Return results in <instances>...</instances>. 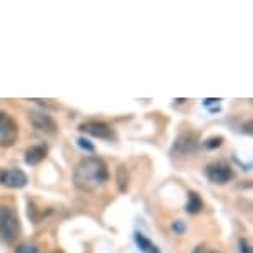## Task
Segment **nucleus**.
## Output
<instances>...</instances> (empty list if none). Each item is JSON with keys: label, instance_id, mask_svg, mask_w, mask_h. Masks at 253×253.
Segmentation results:
<instances>
[{"label": "nucleus", "instance_id": "1", "mask_svg": "<svg viewBox=\"0 0 253 253\" xmlns=\"http://www.w3.org/2000/svg\"><path fill=\"white\" fill-rule=\"evenodd\" d=\"M109 179L108 166L103 159L96 156H88L78 162L73 172V182L80 190H91L98 189Z\"/></svg>", "mask_w": 253, "mask_h": 253}, {"label": "nucleus", "instance_id": "2", "mask_svg": "<svg viewBox=\"0 0 253 253\" xmlns=\"http://www.w3.org/2000/svg\"><path fill=\"white\" fill-rule=\"evenodd\" d=\"M22 223L17 210L8 205H0V240L13 245L20 238Z\"/></svg>", "mask_w": 253, "mask_h": 253}, {"label": "nucleus", "instance_id": "3", "mask_svg": "<svg viewBox=\"0 0 253 253\" xmlns=\"http://www.w3.org/2000/svg\"><path fill=\"white\" fill-rule=\"evenodd\" d=\"M18 139V124L10 114L0 109V147H12Z\"/></svg>", "mask_w": 253, "mask_h": 253}, {"label": "nucleus", "instance_id": "4", "mask_svg": "<svg viewBox=\"0 0 253 253\" xmlns=\"http://www.w3.org/2000/svg\"><path fill=\"white\" fill-rule=\"evenodd\" d=\"M205 175L213 184H227L233 179V169L223 161L210 162L205 167Z\"/></svg>", "mask_w": 253, "mask_h": 253}, {"label": "nucleus", "instance_id": "5", "mask_svg": "<svg viewBox=\"0 0 253 253\" xmlns=\"http://www.w3.org/2000/svg\"><path fill=\"white\" fill-rule=\"evenodd\" d=\"M80 131L84 132V134H89V136L98 137V139H104V141L116 139L114 129L109 124L103 121H86V123L80 124Z\"/></svg>", "mask_w": 253, "mask_h": 253}, {"label": "nucleus", "instance_id": "6", "mask_svg": "<svg viewBox=\"0 0 253 253\" xmlns=\"http://www.w3.org/2000/svg\"><path fill=\"white\" fill-rule=\"evenodd\" d=\"M28 121L38 132H45V134H56L58 131V124L50 114L40 113V111H32L28 113Z\"/></svg>", "mask_w": 253, "mask_h": 253}, {"label": "nucleus", "instance_id": "7", "mask_svg": "<svg viewBox=\"0 0 253 253\" xmlns=\"http://www.w3.org/2000/svg\"><path fill=\"white\" fill-rule=\"evenodd\" d=\"M0 184L8 189H23L28 177L22 169H0Z\"/></svg>", "mask_w": 253, "mask_h": 253}, {"label": "nucleus", "instance_id": "8", "mask_svg": "<svg viewBox=\"0 0 253 253\" xmlns=\"http://www.w3.org/2000/svg\"><path fill=\"white\" fill-rule=\"evenodd\" d=\"M197 147H199V136L195 132H184V134H180L175 139L172 146V152L187 156L197 151Z\"/></svg>", "mask_w": 253, "mask_h": 253}, {"label": "nucleus", "instance_id": "9", "mask_svg": "<svg viewBox=\"0 0 253 253\" xmlns=\"http://www.w3.org/2000/svg\"><path fill=\"white\" fill-rule=\"evenodd\" d=\"M48 156V147L46 144H37V146H30L23 154V159H25L27 166H38L40 162H43Z\"/></svg>", "mask_w": 253, "mask_h": 253}, {"label": "nucleus", "instance_id": "10", "mask_svg": "<svg viewBox=\"0 0 253 253\" xmlns=\"http://www.w3.org/2000/svg\"><path fill=\"white\" fill-rule=\"evenodd\" d=\"M202 209H204V202H202V199H200V195L197 192H194V190H189L187 204H185L187 213H190V215H197V213L202 212Z\"/></svg>", "mask_w": 253, "mask_h": 253}, {"label": "nucleus", "instance_id": "11", "mask_svg": "<svg viewBox=\"0 0 253 253\" xmlns=\"http://www.w3.org/2000/svg\"><path fill=\"white\" fill-rule=\"evenodd\" d=\"M134 242H136L137 248H139L142 253H161V250L157 248L156 243H152L149 238L144 235V233L136 232L134 233Z\"/></svg>", "mask_w": 253, "mask_h": 253}, {"label": "nucleus", "instance_id": "12", "mask_svg": "<svg viewBox=\"0 0 253 253\" xmlns=\"http://www.w3.org/2000/svg\"><path fill=\"white\" fill-rule=\"evenodd\" d=\"M116 184H118V190L121 194H124L129 187V170H127L126 166H119L116 170Z\"/></svg>", "mask_w": 253, "mask_h": 253}, {"label": "nucleus", "instance_id": "13", "mask_svg": "<svg viewBox=\"0 0 253 253\" xmlns=\"http://www.w3.org/2000/svg\"><path fill=\"white\" fill-rule=\"evenodd\" d=\"M223 144V137L220 136H215V137H209L207 141L204 142V147L205 149H217Z\"/></svg>", "mask_w": 253, "mask_h": 253}, {"label": "nucleus", "instance_id": "14", "mask_svg": "<svg viewBox=\"0 0 253 253\" xmlns=\"http://www.w3.org/2000/svg\"><path fill=\"white\" fill-rule=\"evenodd\" d=\"M170 230H172L175 235H184L185 230H187V227H185V223L182 220H174L170 223Z\"/></svg>", "mask_w": 253, "mask_h": 253}, {"label": "nucleus", "instance_id": "15", "mask_svg": "<svg viewBox=\"0 0 253 253\" xmlns=\"http://www.w3.org/2000/svg\"><path fill=\"white\" fill-rule=\"evenodd\" d=\"M78 146L81 147V149H84V151H88V152L94 151V146L88 139H84V137H80V139H78Z\"/></svg>", "mask_w": 253, "mask_h": 253}, {"label": "nucleus", "instance_id": "16", "mask_svg": "<svg viewBox=\"0 0 253 253\" xmlns=\"http://www.w3.org/2000/svg\"><path fill=\"white\" fill-rule=\"evenodd\" d=\"M238 248H240V253H252V247L248 245V242L245 238H240V240H238Z\"/></svg>", "mask_w": 253, "mask_h": 253}, {"label": "nucleus", "instance_id": "17", "mask_svg": "<svg viewBox=\"0 0 253 253\" xmlns=\"http://www.w3.org/2000/svg\"><path fill=\"white\" fill-rule=\"evenodd\" d=\"M17 253H38V252L33 245H23V247L18 248Z\"/></svg>", "mask_w": 253, "mask_h": 253}, {"label": "nucleus", "instance_id": "18", "mask_svg": "<svg viewBox=\"0 0 253 253\" xmlns=\"http://www.w3.org/2000/svg\"><path fill=\"white\" fill-rule=\"evenodd\" d=\"M222 99H215V98H210V99H204V104L209 106V104H213V103H220Z\"/></svg>", "mask_w": 253, "mask_h": 253}, {"label": "nucleus", "instance_id": "19", "mask_svg": "<svg viewBox=\"0 0 253 253\" xmlns=\"http://www.w3.org/2000/svg\"><path fill=\"white\" fill-rule=\"evenodd\" d=\"M205 252H207V250H205V247H204V245H199V247L194 250V253H205Z\"/></svg>", "mask_w": 253, "mask_h": 253}, {"label": "nucleus", "instance_id": "20", "mask_svg": "<svg viewBox=\"0 0 253 253\" xmlns=\"http://www.w3.org/2000/svg\"><path fill=\"white\" fill-rule=\"evenodd\" d=\"M247 129H245V132H247V134H252V129H250V127H252V123H247Z\"/></svg>", "mask_w": 253, "mask_h": 253}, {"label": "nucleus", "instance_id": "21", "mask_svg": "<svg viewBox=\"0 0 253 253\" xmlns=\"http://www.w3.org/2000/svg\"><path fill=\"white\" fill-rule=\"evenodd\" d=\"M205 253H220V252H217V250H209V252H205Z\"/></svg>", "mask_w": 253, "mask_h": 253}]
</instances>
